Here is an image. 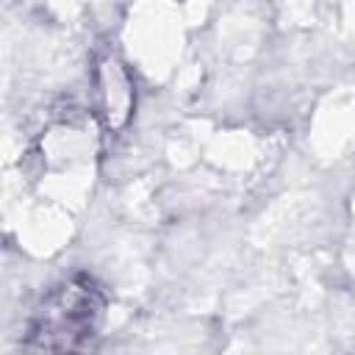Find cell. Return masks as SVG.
<instances>
[{"label": "cell", "instance_id": "6da1fadb", "mask_svg": "<svg viewBox=\"0 0 355 355\" xmlns=\"http://www.w3.org/2000/svg\"><path fill=\"white\" fill-rule=\"evenodd\" d=\"M105 313V286L89 272H75L42 294L25 324L19 355H89L103 336Z\"/></svg>", "mask_w": 355, "mask_h": 355}]
</instances>
